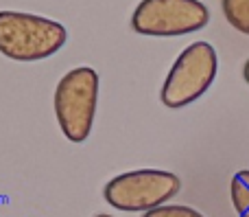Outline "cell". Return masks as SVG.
Masks as SVG:
<instances>
[{"label":"cell","instance_id":"cell-10","mask_svg":"<svg viewBox=\"0 0 249 217\" xmlns=\"http://www.w3.org/2000/svg\"><path fill=\"white\" fill-rule=\"evenodd\" d=\"M96 217H112V215H96Z\"/></svg>","mask_w":249,"mask_h":217},{"label":"cell","instance_id":"cell-9","mask_svg":"<svg viewBox=\"0 0 249 217\" xmlns=\"http://www.w3.org/2000/svg\"><path fill=\"white\" fill-rule=\"evenodd\" d=\"M243 79L249 83V57H247V61H245V66H243Z\"/></svg>","mask_w":249,"mask_h":217},{"label":"cell","instance_id":"cell-6","mask_svg":"<svg viewBox=\"0 0 249 217\" xmlns=\"http://www.w3.org/2000/svg\"><path fill=\"white\" fill-rule=\"evenodd\" d=\"M230 196H232V204L236 209L238 217H249V171L247 169L238 171L232 178Z\"/></svg>","mask_w":249,"mask_h":217},{"label":"cell","instance_id":"cell-7","mask_svg":"<svg viewBox=\"0 0 249 217\" xmlns=\"http://www.w3.org/2000/svg\"><path fill=\"white\" fill-rule=\"evenodd\" d=\"M221 9L234 29L249 35V0H223Z\"/></svg>","mask_w":249,"mask_h":217},{"label":"cell","instance_id":"cell-3","mask_svg":"<svg viewBox=\"0 0 249 217\" xmlns=\"http://www.w3.org/2000/svg\"><path fill=\"white\" fill-rule=\"evenodd\" d=\"M219 57L212 44L195 42L181 51L164 79L160 99L166 108L179 110L197 101L214 83Z\"/></svg>","mask_w":249,"mask_h":217},{"label":"cell","instance_id":"cell-5","mask_svg":"<svg viewBox=\"0 0 249 217\" xmlns=\"http://www.w3.org/2000/svg\"><path fill=\"white\" fill-rule=\"evenodd\" d=\"M210 11L197 0H146L133 9L131 29L146 38H177L203 29Z\"/></svg>","mask_w":249,"mask_h":217},{"label":"cell","instance_id":"cell-8","mask_svg":"<svg viewBox=\"0 0 249 217\" xmlns=\"http://www.w3.org/2000/svg\"><path fill=\"white\" fill-rule=\"evenodd\" d=\"M142 217H203L199 211L190 209V206H179V204H164L158 209L142 213Z\"/></svg>","mask_w":249,"mask_h":217},{"label":"cell","instance_id":"cell-1","mask_svg":"<svg viewBox=\"0 0 249 217\" xmlns=\"http://www.w3.org/2000/svg\"><path fill=\"white\" fill-rule=\"evenodd\" d=\"M68 39L57 20L22 11H0V53L16 61H37L55 55Z\"/></svg>","mask_w":249,"mask_h":217},{"label":"cell","instance_id":"cell-4","mask_svg":"<svg viewBox=\"0 0 249 217\" xmlns=\"http://www.w3.org/2000/svg\"><path fill=\"white\" fill-rule=\"evenodd\" d=\"M181 182L175 174L160 169H138L112 178L103 187L107 204L127 213H149L175 197Z\"/></svg>","mask_w":249,"mask_h":217},{"label":"cell","instance_id":"cell-2","mask_svg":"<svg viewBox=\"0 0 249 217\" xmlns=\"http://www.w3.org/2000/svg\"><path fill=\"white\" fill-rule=\"evenodd\" d=\"M99 103V75L90 66H81L59 79L55 88V117L70 143H86L94 125Z\"/></svg>","mask_w":249,"mask_h":217}]
</instances>
